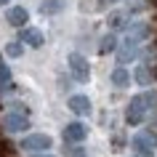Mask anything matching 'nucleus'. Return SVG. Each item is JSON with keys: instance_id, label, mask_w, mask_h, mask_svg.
I'll use <instances>...</instances> for the list:
<instances>
[{"instance_id": "nucleus-1", "label": "nucleus", "mask_w": 157, "mask_h": 157, "mask_svg": "<svg viewBox=\"0 0 157 157\" xmlns=\"http://www.w3.org/2000/svg\"><path fill=\"white\" fill-rule=\"evenodd\" d=\"M0 157H16V152H13L11 147H6V144H3V147H0Z\"/></svg>"}]
</instances>
